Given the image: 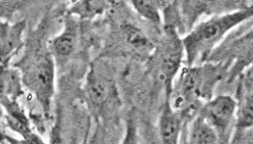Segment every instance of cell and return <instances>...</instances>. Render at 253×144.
<instances>
[{
	"label": "cell",
	"mask_w": 253,
	"mask_h": 144,
	"mask_svg": "<svg viewBox=\"0 0 253 144\" xmlns=\"http://www.w3.org/2000/svg\"><path fill=\"white\" fill-rule=\"evenodd\" d=\"M253 16V5H249L214 15L197 24L181 38L187 66L206 61L230 32L251 21Z\"/></svg>",
	"instance_id": "cell-1"
},
{
	"label": "cell",
	"mask_w": 253,
	"mask_h": 144,
	"mask_svg": "<svg viewBox=\"0 0 253 144\" xmlns=\"http://www.w3.org/2000/svg\"><path fill=\"white\" fill-rule=\"evenodd\" d=\"M20 70L25 88L36 98L42 112L48 115L55 93V62L49 51H44L23 62Z\"/></svg>",
	"instance_id": "cell-2"
},
{
	"label": "cell",
	"mask_w": 253,
	"mask_h": 144,
	"mask_svg": "<svg viewBox=\"0 0 253 144\" xmlns=\"http://www.w3.org/2000/svg\"><path fill=\"white\" fill-rule=\"evenodd\" d=\"M152 58L167 86V90H170L185 59L182 39L173 28L168 29L159 46L154 48Z\"/></svg>",
	"instance_id": "cell-3"
},
{
	"label": "cell",
	"mask_w": 253,
	"mask_h": 144,
	"mask_svg": "<svg viewBox=\"0 0 253 144\" xmlns=\"http://www.w3.org/2000/svg\"><path fill=\"white\" fill-rule=\"evenodd\" d=\"M237 102L229 95L211 97L201 107L199 114L215 130L220 143H230L235 123Z\"/></svg>",
	"instance_id": "cell-4"
},
{
	"label": "cell",
	"mask_w": 253,
	"mask_h": 144,
	"mask_svg": "<svg viewBox=\"0 0 253 144\" xmlns=\"http://www.w3.org/2000/svg\"><path fill=\"white\" fill-rule=\"evenodd\" d=\"M239 86L235 123L232 131L231 143H240L248 137L253 141V81L252 66L241 74Z\"/></svg>",
	"instance_id": "cell-5"
},
{
	"label": "cell",
	"mask_w": 253,
	"mask_h": 144,
	"mask_svg": "<svg viewBox=\"0 0 253 144\" xmlns=\"http://www.w3.org/2000/svg\"><path fill=\"white\" fill-rule=\"evenodd\" d=\"M26 31L25 21L10 24L0 20V65H9L11 59L16 56L24 45V34Z\"/></svg>",
	"instance_id": "cell-6"
},
{
	"label": "cell",
	"mask_w": 253,
	"mask_h": 144,
	"mask_svg": "<svg viewBox=\"0 0 253 144\" xmlns=\"http://www.w3.org/2000/svg\"><path fill=\"white\" fill-rule=\"evenodd\" d=\"M80 29V25L76 21L75 16L70 17L65 22L63 31L54 36L49 43L48 51L54 59H66L74 54L79 45Z\"/></svg>",
	"instance_id": "cell-7"
},
{
	"label": "cell",
	"mask_w": 253,
	"mask_h": 144,
	"mask_svg": "<svg viewBox=\"0 0 253 144\" xmlns=\"http://www.w3.org/2000/svg\"><path fill=\"white\" fill-rule=\"evenodd\" d=\"M85 94L90 105L95 109L100 110L111 101L114 87L109 78L101 74L96 68H92L87 76Z\"/></svg>",
	"instance_id": "cell-8"
},
{
	"label": "cell",
	"mask_w": 253,
	"mask_h": 144,
	"mask_svg": "<svg viewBox=\"0 0 253 144\" xmlns=\"http://www.w3.org/2000/svg\"><path fill=\"white\" fill-rule=\"evenodd\" d=\"M185 120L179 112L174 110L168 96H166L158 123L159 136L164 144H175L179 143L183 122Z\"/></svg>",
	"instance_id": "cell-9"
},
{
	"label": "cell",
	"mask_w": 253,
	"mask_h": 144,
	"mask_svg": "<svg viewBox=\"0 0 253 144\" xmlns=\"http://www.w3.org/2000/svg\"><path fill=\"white\" fill-rule=\"evenodd\" d=\"M24 88L20 70L9 65H0V106L4 108L12 102L18 101Z\"/></svg>",
	"instance_id": "cell-10"
},
{
	"label": "cell",
	"mask_w": 253,
	"mask_h": 144,
	"mask_svg": "<svg viewBox=\"0 0 253 144\" xmlns=\"http://www.w3.org/2000/svg\"><path fill=\"white\" fill-rule=\"evenodd\" d=\"M119 36L123 46L132 54L147 56L152 54L155 48L154 43L148 35L140 28L131 24L123 25L120 28Z\"/></svg>",
	"instance_id": "cell-11"
},
{
	"label": "cell",
	"mask_w": 253,
	"mask_h": 144,
	"mask_svg": "<svg viewBox=\"0 0 253 144\" xmlns=\"http://www.w3.org/2000/svg\"><path fill=\"white\" fill-rule=\"evenodd\" d=\"M187 142L192 144H218L220 143L215 130L201 115L199 112L190 120Z\"/></svg>",
	"instance_id": "cell-12"
},
{
	"label": "cell",
	"mask_w": 253,
	"mask_h": 144,
	"mask_svg": "<svg viewBox=\"0 0 253 144\" xmlns=\"http://www.w3.org/2000/svg\"><path fill=\"white\" fill-rule=\"evenodd\" d=\"M110 5L109 0H76L70 9V16L82 20L92 19L105 12Z\"/></svg>",
	"instance_id": "cell-13"
},
{
	"label": "cell",
	"mask_w": 253,
	"mask_h": 144,
	"mask_svg": "<svg viewBox=\"0 0 253 144\" xmlns=\"http://www.w3.org/2000/svg\"><path fill=\"white\" fill-rule=\"evenodd\" d=\"M132 6L140 16L154 25L161 23L160 0H130Z\"/></svg>",
	"instance_id": "cell-14"
}]
</instances>
